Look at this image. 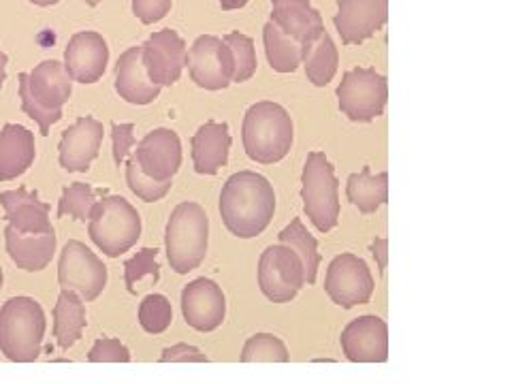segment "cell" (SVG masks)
<instances>
[{
  "label": "cell",
  "mask_w": 512,
  "mask_h": 384,
  "mask_svg": "<svg viewBox=\"0 0 512 384\" xmlns=\"http://www.w3.org/2000/svg\"><path fill=\"white\" fill-rule=\"evenodd\" d=\"M276 212V192L267 178L254 171H239L220 192V216L233 235L250 239L261 235Z\"/></svg>",
  "instance_id": "cell-1"
},
{
  "label": "cell",
  "mask_w": 512,
  "mask_h": 384,
  "mask_svg": "<svg viewBox=\"0 0 512 384\" xmlns=\"http://www.w3.org/2000/svg\"><path fill=\"white\" fill-rule=\"evenodd\" d=\"M73 79L58 60H45L30 73H20V99L24 114L50 135L52 124L62 120V105L71 99Z\"/></svg>",
  "instance_id": "cell-2"
},
{
  "label": "cell",
  "mask_w": 512,
  "mask_h": 384,
  "mask_svg": "<svg viewBox=\"0 0 512 384\" xmlns=\"http://www.w3.org/2000/svg\"><path fill=\"white\" fill-rule=\"evenodd\" d=\"M242 139L246 154L256 163H280L293 146V120L282 105L261 101L246 111Z\"/></svg>",
  "instance_id": "cell-3"
},
{
  "label": "cell",
  "mask_w": 512,
  "mask_h": 384,
  "mask_svg": "<svg viewBox=\"0 0 512 384\" xmlns=\"http://www.w3.org/2000/svg\"><path fill=\"white\" fill-rule=\"evenodd\" d=\"M45 312L35 299L13 297L0 308V352L13 363H32L41 355Z\"/></svg>",
  "instance_id": "cell-4"
},
{
  "label": "cell",
  "mask_w": 512,
  "mask_h": 384,
  "mask_svg": "<svg viewBox=\"0 0 512 384\" xmlns=\"http://www.w3.org/2000/svg\"><path fill=\"white\" fill-rule=\"evenodd\" d=\"M210 220L199 203H180L175 207L165 233L167 259L175 274H188L197 269L207 254Z\"/></svg>",
  "instance_id": "cell-5"
},
{
  "label": "cell",
  "mask_w": 512,
  "mask_h": 384,
  "mask_svg": "<svg viewBox=\"0 0 512 384\" xmlns=\"http://www.w3.org/2000/svg\"><path fill=\"white\" fill-rule=\"evenodd\" d=\"M303 210L320 233L335 229L340 218V186L323 152H310L301 175Z\"/></svg>",
  "instance_id": "cell-6"
},
{
  "label": "cell",
  "mask_w": 512,
  "mask_h": 384,
  "mask_svg": "<svg viewBox=\"0 0 512 384\" xmlns=\"http://www.w3.org/2000/svg\"><path fill=\"white\" fill-rule=\"evenodd\" d=\"M88 231L92 242L111 259H116L139 242L141 218L124 197H105L103 201H96Z\"/></svg>",
  "instance_id": "cell-7"
},
{
  "label": "cell",
  "mask_w": 512,
  "mask_h": 384,
  "mask_svg": "<svg viewBox=\"0 0 512 384\" xmlns=\"http://www.w3.org/2000/svg\"><path fill=\"white\" fill-rule=\"evenodd\" d=\"M342 114L352 122H372L382 116L389 99L387 77L376 69H352L338 86Z\"/></svg>",
  "instance_id": "cell-8"
},
{
  "label": "cell",
  "mask_w": 512,
  "mask_h": 384,
  "mask_svg": "<svg viewBox=\"0 0 512 384\" xmlns=\"http://www.w3.org/2000/svg\"><path fill=\"white\" fill-rule=\"evenodd\" d=\"M58 282L84 301H94L107 284V267L86 244L73 239L60 254Z\"/></svg>",
  "instance_id": "cell-9"
},
{
  "label": "cell",
  "mask_w": 512,
  "mask_h": 384,
  "mask_svg": "<svg viewBox=\"0 0 512 384\" xmlns=\"http://www.w3.org/2000/svg\"><path fill=\"white\" fill-rule=\"evenodd\" d=\"M259 284L263 295L274 303H286L297 297L306 284L299 254L284 244L269 246L259 263Z\"/></svg>",
  "instance_id": "cell-10"
},
{
  "label": "cell",
  "mask_w": 512,
  "mask_h": 384,
  "mask_svg": "<svg viewBox=\"0 0 512 384\" xmlns=\"http://www.w3.org/2000/svg\"><path fill=\"white\" fill-rule=\"evenodd\" d=\"M325 291L333 303L350 310L363 306L374 295V278L367 263L355 254L335 256L327 269Z\"/></svg>",
  "instance_id": "cell-11"
},
{
  "label": "cell",
  "mask_w": 512,
  "mask_h": 384,
  "mask_svg": "<svg viewBox=\"0 0 512 384\" xmlns=\"http://www.w3.org/2000/svg\"><path fill=\"white\" fill-rule=\"evenodd\" d=\"M186 64L199 88L224 90L233 82V54L229 45L214 35H203L192 43Z\"/></svg>",
  "instance_id": "cell-12"
},
{
  "label": "cell",
  "mask_w": 512,
  "mask_h": 384,
  "mask_svg": "<svg viewBox=\"0 0 512 384\" xmlns=\"http://www.w3.org/2000/svg\"><path fill=\"white\" fill-rule=\"evenodd\" d=\"M141 60L148 77L156 86H173L182 77L188 62L186 43L171 28L158 30L141 45Z\"/></svg>",
  "instance_id": "cell-13"
},
{
  "label": "cell",
  "mask_w": 512,
  "mask_h": 384,
  "mask_svg": "<svg viewBox=\"0 0 512 384\" xmlns=\"http://www.w3.org/2000/svg\"><path fill=\"white\" fill-rule=\"evenodd\" d=\"M389 0H340L333 24L344 45H359L387 24Z\"/></svg>",
  "instance_id": "cell-14"
},
{
  "label": "cell",
  "mask_w": 512,
  "mask_h": 384,
  "mask_svg": "<svg viewBox=\"0 0 512 384\" xmlns=\"http://www.w3.org/2000/svg\"><path fill=\"white\" fill-rule=\"evenodd\" d=\"M342 348L352 363H384L389 359V327L378 316H361L342 331Z\"/></svg>",
  "instance_id": "cell-15"
},
{
  "label": "cell",
  "mask_w": 512,
  "mask_h": 384,
  "mask_svg": "<svg viewBox=\"0 0 512 384\" xmlns=\"http://www.w3.org/2000/svg\"><path fill=\"white\" fill-rule=\"evenodd\" d=\"M109 62V47L99 32H77L64 50V69L73 82L94 84L103 77Z\"/></svg>",
  "instance_id": "cell-16"
},
{
  "label": "cell",
  "mask_w": 512,
  "mask_h": 384,
  "mask_svg": "<svg viewBox=\"0 0 512 384\" xmlns=\"http://www.w3.org/2000/svg\"><path fill=\"white\" fill-rule=\"evenodd\" d=\"M137 165L154 180H171L182 165V143L178 133L156 128L139 141L135 150Z\"/></svg>",
  "instance_id": "cell-17"
},
{
  "label": "cell",
  "mask_w": 512,
  "mask_h": 384,
  "mask_svg": "<svg viewBox=\"0 0 512 384\" xmlns=\"http://www.w3.org/2000/svg\"><path fill=\"white\" fill-rule=\"evenodd\" d=\"M182 314L192 329H218L224 314H227V301H224L222 288L207 278L190 282L182 291Z\"/></svg>",
  "instance_id": "cell-18"
},
{
  "label": "cell",
  "mask_w": 512,
  "mask_h": 384,
  "mask_svg": "<svg viewBox=\"0 0 512 384\" xmlns=\"http://www.w3.org/2000/svg\"><path fill=\"white\" fill-rule=\"evenodd\" d=\"M103 124L96 118H79L60 139V165L71 173H86L92 160L99 156L103 143Z\"/></svg>",
  "instance_id": "cell-19"
},
{
  "label": "cell",
  "mask_w": 512,
  "mask_h": 384,
  "mask_svg": "<svg viewBox=\"0 0 512 384\" xmlns=\"http://www.w3.org/2000/svg\"><path fill=\"white\" fill-rule=\"evenodd\" d=\"M0 205L5 207V218L20 233H54L50 220V205L39 199L37 192L24 186L18 190L0 192Z\"/></svg>",
  "instance_id": "cell-20"
},
{
  "label": "cell",
  "mask_w": 512,
  "mask_h": 384,
  "mask_svg": "<svg viewBox=\"0 0 512 384\" xmlns=\"http://www.w3.org/2000/svg\"><path fill=\"white\" fill-rule=\"evenodd\" d=\"M271 22H274L284 35L293 37L301 50L308 47L320 32L325 30L323 18L312 7L310 0H271Z\"/></svg>",
  "instance_id": "cell-21"
},
{
  "label": "cell",
  "mask_w": 512,
  "mask_h": 384,
  "mask_svg": "<svg viewBox=\"0 0 512 384\" xmlns=\"http://www.w3.org/2000/svg\"><path fill=\"white\" fill-rule=\"evenodd\" d=\"M116 92L126 103L150 105L158 99L160 86H156L146 73L141 60V45L126 50L116 64Z\"/></svg>",
  "instance_id": "cell-22"
},
{
  "label": "cell",
  "mask_w": 512,
  "mask_h": 384,
  "mask_svg": "<svg viewBox=\"0 0 512 384\" xmlns=\"http://www.w3.org/2000/svg\"><path fill=\"white\" fill-rule=\"evenodd\" d=\"M35 135L26 126L5 124L0 131V182L20 178L35 163Z\"/></svg>",
  "instance_id": "cell-23"
},
{
  "label": "cell",
  "mask_w": 512,
  "mask_h": 384,
  "mask_svg": "<svg viewBox=\"0 0 512 384\" xmlns=\"http://www.w3.org/2000/svg\"><path fill=\"white\" fill-rule=\"evenodd\" d=\"M5 246L11 261L24 271H41L52 263L56 233H20L11 224L5 229Z\"/></svg>",
  "instance_id": "cell-24"
},
{
  "label": "cell",
  "mask_w": 512,
  "mask_h": 384,
  "mask_svg": "<svg viewBox=\"0 0 512 384\" xmlns=\"http://www.w3.org/2000/svg\"><path fill=\"white\" fill-rule=\"evenodd\" d=\"M231 150L229 126L224 122H205L192 137V163L201 175H214L227 165Z\"/></svg>",
  "instance_id": "cell-25"
},
{
  "label": "cell",
  "mask_w": 512,
  "mask_h": 384,
  "mask_svg": "<svg viewBox=\"0 0 512 384\" xmlns=\"http://www.w3.org/2000/svg\"><path fill=\"white\" fill-rule=\"evenodd\" d=\"M86 327V306L84 299L75 291L62 288V293L54 306V338L62 350H69Z\"/></svg>",
  "instance_id": "cell-26"
},
{
  "label": "cell",
  "mask_w": 512,
  "mask_h": 384,
  "mask_svg": "<svg viewBox=\"0 0 512 384\" xmlns=\"http://www.w3.org/2000/svg\"><path fill=\"white\" fill-rule=\"evenodd\" d=\"M346 195L361 214H374L389 199V173L372 175L370 167L348 178Z\"/></svg>",
  "instance_id": "cell-27"
},
{
  "label": "cell",
  "mask_w": 512,
  "mask_h": 384,
  "mask_svg": "<svg viewBox=\"0 0 512 384\" xmlns=\"http://www.w3.org/2000/svg\"><path fill=\"white\" fill-rule=\"evenodd\" d=\"M301 62L306 64V75L314 86L323 88L331 82L335 73H338L340 54L327 30L320 32L308 47H303Z\"/></svg>",
  "instance_id": "cell-28"
},
{
  "label": "cell",
  "mask_w": 512,
  "mask_h": 384,
  "mask_svg": "<svg viewBox=\"0 0 512 384\" xmlns=\"http://www.w3.org/2000/svg\"><path fill=\"white\" fill-rule=\"evenodd\" d=\"M263 37L271 69L278 73H293L301 64V45L293 37L284 35L274 22L265 26Z\"/></svg>",
  "instance_id": "cell-29"
},
{
  "label": "cell",
  "mask_w": 512,
  "mask_h": 384,
  "mask_svg": "<svg viewBox=\"0 0 512 384\" xmlns=\"http://www.w3.org/2000/svg\"><path fill=\"white\" fill-rule=\"evenodd\" d=\"M278 237L284 246L293 248L299 254V259L303 263V276H306L308 284H314L320 267V252L318 242L308 233V229L303 227V222L295 218L286 229L280 231Z\"/></svg>",
  "instance_id": "cell-30"
},
{
  "label": "cell",
  "mask_w": 512,
  "mask_h": 384,
  "mask_svg": "<svg viewBox=\"0 0 512 384\" xmlns=\"http://www.w3.org/2000/svg\"><path fill=\"white\" fill-rule=\"evenodd\" d=\"M96 205V192L84 182H75L64 188L58 203V218L71 216L75 220H90V214Z\"/></svg>",
  "instance_id": "cell-31"
},
{
  "label": "cell",
  "mask_w": 512,
  "mask_h": 384,
  "mask_svg": "<svg viewBox=\"0 0 512 384\" xmlns=\"http://www.w3.org/2000/svg\"><path fill=\"white\" fill-rule=\"evenodd\" d=\"M244 363H286L288 350L284 342L271 333H256L246 342L242 352Z\"/></svg>",
  "instance_id": "cell-32"
},
{
  "label": "cell",
  "mask_w": 512,
  "mask_h": 384,
  "mask_svg": "<svg viewBox=\"0 0 512 384\" xmlns=\"http://www.w3.org/2000/svg\"><path fill=\"white\" fill-rule=\"evenodd\" d=\"M224 43L229 45V50L233 54V64H235V71H233V82L242 84L248 82V79L256 73V52H254V41L242 32H231L222 39Z\"/></svg>",
  "instance_id": "cell-33"
},
{
  "label": "cell",
  "mask_w": 512,
  "mask_h": 384,
  "mask_svg": "<svg viewBox=\"0 0 512 384\" xmlns=\"http://www.w3.org/2000/svg\"><path fill=\"white\" fill-rule=\"evenodd\" d=\"M126 182H128V188H131L139 199L148 201V203L160 201L171 190V180L150 178V175L141 171V167L137 165L135 158H131L126 163Z\"/></svg>",
  "instance_id": "cell-34"
},
{
  "label": "cell",
  "mask_w": 512,
  "mask_h": 384,
  "mask_svg": "<svg viewBox=\"0 0 512 384\" xmlns=\"http://www.w3.org/2000/svg\"><path fill=\"white\" fill-rule=\"evenodd\" d=\"M173 320V310L167 297L148 295L139 306V323L148 333H163L169 329Z\"/></svg>",
  "instance_id": "cell-35"
},
{
  "label": "cell",
  "mask_w": 512,
  "mask_h": 384,
  "mask_svg": "<svg viewBox=\"0 0 512 384\" xmlns=\"http://www.w3.org/2000/svg\"><path fill=\"white\" fill-rule=\"evenodd\" d=\"M158 250L156 248H143L137 252L131 261L124 263V280L128 286V293H135V284L141 278H154V282L160 278V265L156 261Z\"/></svg>",
  "instance_id": "cell-36"
},
{
  "label": "cell",
  "mask_w": 512,
  "mask_h": 384,
  "mask_svg": "<svg viewBox=\"0 0 512 384\" xmlns=\"http://www.w3.org/2000/svg\"><path fill=\"white\" fill-rule=\"evenodd\" d=\"M90 363H128L131 361V352L120 340L114 338H103L96 342L88 355Z\"/></svg>",
  "instance_id": "cell-37"
},
{
  "label": "cell",
  "mask_w": 512,
  "mask_h": 384,
  "mask_svg": "<svg viewBox=\"0 0 512 384\" xmlns=\"http://www.w3.org/2000/svg\"><path fill=\"white\" fill-rule=\"evenodd\" d=\"M173 0H133V13L143 24H156L171 11Z\"/></svg>",
  "instance_id": "cell-38"
},
{
  "label": "cell",
  "mask_w": 512,
  "mask_h": 384,
  "mask_svg": "<svg viewBox=\"0 0 512 384\" xmlns=\"http://www.w3.org/2000/svg\"><path fill=\"white\" fill-rule=\"evenodd\" d=\"M133 131H135L133 124H116V122L111 124V139H114V160H116L118 167L124 163L128 152H131V148L137 143Z\"/></svg>",
  "instance_id": "cell-39"
},
{
  "label": "cell",
  "mask_w": 512,
  "mask_h": 384,
  "mask_svg": "<svg viewBox=\"0 0 512 384\" xmlns=\"http://www.w3.org/2000/svg\"><path fill=\"white\" fill-rule=\"evenodd\" d=\"M163 363H207V357L195 346L188 344H175L171 348L163 350Z\"/></svg>",
  "instance_id": "cell-40"
},
{
  "label": "cell",
  "mask_w": 512,
  "mask_h": 384,
  "mask_svg": "<svg viewBox=\"0 0 512 384\" xmlns=\"http://www.w3.org/2000/svg\"><path fill=\"white\" fill-rule=\"evenodd\" d=\"M372 254L374 259L378 263V269H380V276L387 274V263H389V242L384 237L376 239V242L372 244Z\"/></svg>",
  "instance_id": "cell-41"
},
{
  "label": "cell",
  "mask_w": 512,
  "mask_h": 384,
  "mask_svg": "<svg viewBox=\"0 0 512 384\" xmlns=\"http://www.w3.org/2000/svg\"><path fill=\"white\" fill-rule=\"evenodd\" d=\"M220 7L224 11H233V9H242L248 5V0H218Z\"/></svg>",
  "instance_id": "cell-42"
},
{
  "label": "cell",
  "mask_w": 512,
  "mask_h": 384,
  "mask_svg": "<svg viewBox=\"0 0 512 384\" xmlns=\"http://www.w3.org/2000/svg\"><path fill=\"white\" fill-rule=\"evenodd\" d=\"M7 62H9L7 54H5L3 50H0V88H3L5 77H7Z\"/></svg>",
  "instance_id": "cell-43"
},
{
  "label": "cell",
  "mask_w": 512,
  "mask_h": 384,
  "mask_svg": "<svg viewBox=\"0 0 512 384\" xmlns=\"http://www.w3.org/2000/svg\"><path fill=\"white\" fill-rule=\"evenodd\" d=\"M30 3L37 5V7H52V5L60 3V0H30Z\"/></svg>",
  "instance_id": "cell-44"
},
{
  "label": "cell",
  "mask_w": 512,
  "mask_h": 384,
  "mask_svg": "<svg viewBox=\"0 0 512 384\" xmlns=\"http://www.w3.org/2000/svg\"><path fill=\"white\" fill-rule=\"evenodd\" d=\"M3 282H5V274H3V267H0V291H3Z\"/></svg>",
  "instance_id": "cell-45"
},
{
  "label": "cell",
  "mask_w": 512,
  "mask_h": 384,
  "mask_svg": "<svg viewBox=\"0 0 512 384\" xmlns=\"http://www.w3.org/2000/svg\"><path fill=\"white\" fill-rule=\"evenodd\" d=\"M99 3H101V0H86V5H90V7H96Z\"/></svg>",
  "instance_id": "cell-46"
}]
</instances>
